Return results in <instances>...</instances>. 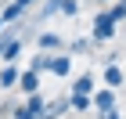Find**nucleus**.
<instances>
[{"instance_id": "f257e3e1", "label": "nucleus", "mask_w": 126, "mask_h": 119, "mask_svg": "<svg viewBox=\"0 0 126 119\" xmlns=\"http://www.w3.org/2000/svg\"><path fill=\"white\" fill-rule=\"evenodd\" d=\"M119 33V22L112 18V11H97L94 15V29H90V43H108V40Z\"/></svg>"}, {"instance_id": "f03ea898", "label": "nucleus", "mask_w": 126, "mask_h": 119, "mask_svg": "<svg viewBox=\"0 0 126 119\" xmlns=\"http://www.w3.org/2000/svg\"><path fill=\"white\" fill-rule=\"evenodd\" d=\"M119 105V98H115V90L112 87H97L94 94H90V108L101 116V112H108V108H115Z\"/></svg>"}, {"instance_id": "7ed1b4c3", "label": "nucleus", "mask_w": 126, "mask_h": 119, "mask_svg": "<svg viewBox=\"0 0 126 119\" xmlns=\"http://www.w3.org/2000/svg\"><path fill=\"white\" fill-rule=\"evenodd\" d=\"M50 76H58V79H65L68 72H72V54L68 51H61V54H50Z\"/></svg>"}, {"instance_id": "20e7f679", "label": "nucleus", "mask_w": 126, "mask_h": 119, "mask_svg": "<svg viewBox=\"0 0 126 119\" xmlns=\"http://www.w3.org/2000/svg\"><path fill=\"white\" fill-rule=\"evenodd\" d=\"M101 83H105V87H112V90H119V87H123V69H119V61L105 65V72H101Z\"/></svg>"}, {"instance_id": "39448f33", "label": "nucleus", "mask_w": 126, "mask_h": 119, "mask_svg": "<svg viewBox=\"0 0 126 119\" xmlns=\"http://www.w3.org/2000/svg\"><path fill=\"white\" fill-rule=\"evenodd\" d=\"M94 83H97V79H94V72H83V76H76V79H72V90H68V94H94Z\"/></svg>"}, {"instance_id": "423d86ee", "label": "nucleus", "mask_w": 126, "mask_h": 119, "mask_svg": "<svg viewBox=\"0 0 126 119\" xmlns=\"http://www.w3.org/2000/svg\"><path fill=\"white\" fill-rule=\"evenodd\" d=\"M36 47L40 51H65V40H61L58 33H40V36H36Z\"/></svg>"}, {"instance_id": "0eeeda50", "label": "nucleus", "mask_w": 126, "mask_h": 119, "mask_svg": "<svg viewBox=\"0 0 126 119\" xmlns=\"http://www.w3.org/2000/svg\"><path fill=\"white\" fill-rule=\"evenodd\" d=\"M18 90H25V94H36V90H40V72H32V69L18 72Z\"/></svg>"}, {"instance_id": "6e6552de", "label": "nucleus", "mask_w": 126, "mask_h": 119, "mask_svg": "<svg viewBox=\"0 0 126 119\" xmlns=\"http://www.w3.org/2000/svg\"><path fill=\"white\" fill-rule=\"evenodd\" d=\"M0 87L4 90L18 87V69H15V61H4V69H0Z\"/></svg>"}, {"instance_id": "1a4fd4ad", "label": "nucleus", "mask_w": 126, "mask_h": 119, "mask_svg": "<svg viewBox=\"0 0 126 119\" xmlns=\"http://www.w3.org/2000/svg\"><path fill=\"white\" fill-rule=\"evenodd\" d=\"M61 112H68V98H58V101H50L47 108H43V116H40V119H61Z\"/></svg>"}, {"instance_id": "9d476101", "label": "nucleus", "mask_w": 126, "mask_h": 119, "mask_svg": "<svg viewBox=\"0 0 126 119\" xmlns=\"http://www.w3.org/2000/svg\"><path fill=\"white\" fill-rule=\"evenodd\" d=\"M50 54H54V51H40V54H32V61H29V69L43 76V72L50 69Z\"/></svg>"}, {"instance_id": "9b49d317", "label": "nucleus", "mask_w": 126, "mask_h": 119, "mask_svg": "<svg viewBox=\"0 0 126 119\" xmlns=\"http://www.w3.org/2000/svg\"><path fill=\"white\" fill-rule=\"evenodd\" d=\"M43 108H47V101L40 98V94H29V98H25V112H29L32 119H40V116H43Z\"/></svg>"}, {"instance_id": "f8f14e48", "label": "nucleus", "mask_w": 126, "mask_h": 119, "mask_svg": "<svg viewBox=\"0 0 126 119\" xmlns=\"http://www.w3.org/2000/svg\"><path fill=\"white\" fill-rule=\"evenodd\" d=\"M22 15H25V7H18V4H15V0H11L7 7L0 11V18H4V25H7V22H18V18H22Z\"/></svg>"}, {"instance_id": "ddd939ff", "label": "nucleus", "mask_w": 126, "mask_h": 119, "mask_svg": "<svg viewBox=\"0 0 126 119\" xmlns=\"http://www.w3.org/2000/svg\"><path fill=\"white\" fill-rule=\"evenodd\" d=\"M68 108L72 112H87L90 108V94H68Z\"/></svg>"}, {"instance_id": "4468645a", "label": "nucleus", "mask_w": 126, "mask_h": 119, "mask_svg": "<svg viewBox=\"0 0 126 119\" xmlns=\"http://www.w3.org/2000/svg\"><path fill=\"white\" fill-rule=\"evenodd\" d=\"M90 47H94V43H90V36H83V40H72V43H68V54H83V51H90Z\"/></svg>"}, {"instance_id": "2eb2a0df", "label": "nucleus", "mask_w": 126, "mask_h": 119, "mask_svg": "<svg viewBox=\"0 0 126 119\" xmlns=\"http://www.w3.org/2000/svg\"><path fill=\"white\" fill-rule=\"evenodd\" d=\"M79 11V0H61V7H58V15H65V18H72Z\"/></svg>"}, {"instance_id": "dca6fc26", "label": "nucleus", "mask_w": 126, "mask_h": 119, "mask_svg": "<svg viewBox=\"0 0 126 119\" xmlns=\"http://www.w3.org/2000/svg\"><path fill=\"white\" fill-rule=\"evenodd\" d=\"M108 11H112V18H115L119 25H123V22H126V7H123V4H119V0H115V4H112V7H108Z\"/></svg>"}, {"instance_id": "f3484780", "label": "nucleus", "mask_w": 126, "mask_h": 119, "mask_svg": "<svg viewBox=\"0 0 126 119\" xmlns=\"http://www.w3.org/2000/svg\"><path fill=\"white\" fill-rule=\"evenodd\" d=\"M101 119H123V116H119V105H115V108H108V112H101Z\"/></svg>"}, {"instance_id": "a211bd4d", "label": "nucleus", "mask_w": 126, "mask_h": 119, "mask_svg": "<svg viewBox=\"0 0 126 119\" xmlns=\"http://www.w3.org/2000/svg\"><path fill=\"white\" fill-rule=\"evenodd\" d=\"M15 4H18V7H32L36 0H15Z\"/></svg>"}, {"instance_id": "6ab92c4d", "label": "nucleus", "mask_w": 126, "mask_h": 119, "mask_svg": "<svg viewBox=\"0 0 126 119\" xmlns=\"http://www.w3.org/2000/svg\"><path fill=\"white\" fill-rule=\"evenodd\" d=\"M0 33H4V18H0Z\"/></svg>"}, {"instance_id": "aec40b11", "label": "nucleus", "mask_w": 126, "mask_h": 119, "mask_svg": "<svg viewBox=\"0 0 126 119\" xmlns=\"http://www.w3.org/2000/svg\"><path fill=\"white\" fill-rule=\"evenodd\" d=\"M97 4H108V0H97Z\"/></svg>"}, {"instance_id": "412c9836", "label": "nucleus", "mask_w": 126, "mask_h": 119, "mask_svg": "<svg viewBox=\"0 0 126 119\" xmlns=\"http://www.w3.org/2000/svg\"><path fill=\"white\" fill-rule=\"evenodd\" d=\"M119 4H123V7H126V0H119Z\"/></svg>"}, {"instance_id": "4be33fe9", "label": "nucleus", "mask_w": 126, "mask_h": 119, "mask_svg": "<svg viewBox=\"0 0 126 119\" xmlns=\"http://www.w3.org/2000/svg\"><path fill=\"white\" fill-rule=\"evenodd\" d=\"M36 4H40V0H36Z\"/></svg>"}]
</instances>
